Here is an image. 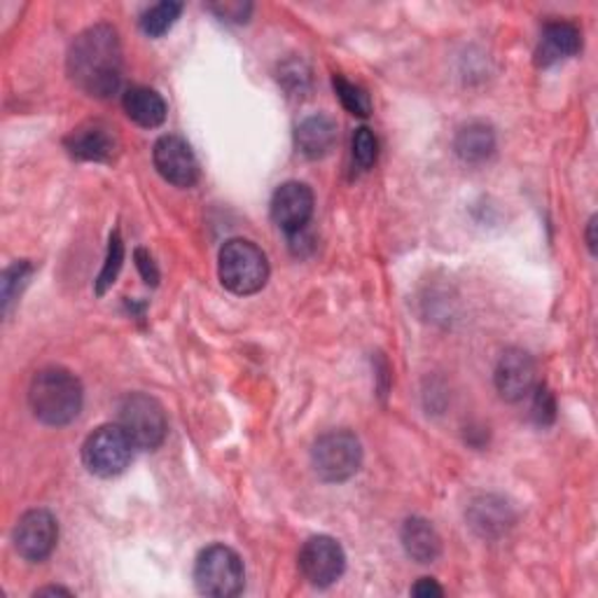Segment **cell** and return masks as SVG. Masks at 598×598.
I'll return each instance as SVG.
<instances>
[{
	"instance_id": "cell-1",
	"label": "cell",
	"mask_w": 598,
	"mask_h": 598,
	"mask_svg": "<svg viewBox=\"0 0 598 598\" xmlns=\"http://www.w3.org/2000/svg\"><path fill=\"white\" fill-rule=\"evenodd\" d=\"M68 75L93 99H108L122 82V45L110 24H97L75 37L68 49Z\"/></svg>"
},
{
	"instance_id": "cell-2",
	"label": "cell",
	"mask_w": 598,
	"mask_h": 598,
	"mask_svg": "<svg viewBox=\"0 0 598 598\" xmlns=\"http://www.w3.org/2000/svg\"><path fill=\"white\" fill-rule=\"evenodd\" d=\"M29 405L37 421L47 425H68L82 409V384L64 367H47L33 377Z\"/></svg>"
},
{
	"instance_id": "cell-3",
	"label": "cell",
	"mask_w": 598,
	"mask_h": 598,
	"mask_svg": "<svg viewBox=\"0 0 598 598\" xmlns=\"http://www.w3.org/2000/svg\"><path fill=\"white\" fill-rule=\"evenodd\" d=\"M218 274L222 286L234 295H255L267 286L269 262L248 239H232L222 246L218 259Z\"/></svg>"
},
{
	"instance_id": "cell-4",
	"label": "cell",
	"mask_w": 598,
	"mask_h": 598,
	"mask_svg": "<svg viewBox=\"0 0 598 598\" xmlns=\"http://www.w3.org/2000/svg\"><path fill=\"white\" fill-rule=\"evenodd\" d=\"M197 591L213 598H232L243 591L246 571L241 556L228 545L206 547L195 564Z\"/></svg>"
},
{
	"instance_id": "cell-5",
	"label": "cell",
	"mask_w": 598,
	"mask_h": 598,
	"mask_svg": "<svg viewBox=\"0 0 598 598\" xmlns=\"http://www.w3.org/2000/svg\"><path fill=\"white\" fill-rule=\"evenodd\" d=\"M311 463L315 475L323 481L340 484L361 470L363 446L348 430H330L313 444Z\"/></svg>"
},
{
	"instance_id": "cell-6",
	"label": "cell",
	"mask_w": 598,
	"mask_h": 598,
	"mask_svg": "<svg viewBox=\"0 0 598 598\" xmlns=\"http://www.w3.org/2000/svg\"><path fill=\"white\" fill-rule=\"evenodd\" d=\"M134 449V442L129 440L120 423L101 425L87 438L82 446V461L91 475L106 479L118 477L129 467Z\"/></svg>"
},
{
	"instance_id": "cell-7",
	"label": "cell",
	"mask_w": 598,
	"mask_h": 598,
	"mask_svg": "<svg viewBox=\"0 0 598 598\" xmlns=\"http://www.w3.org/2000/svg\"><path fill=\"white\" fill-rule=\"evenodd\" d=\"M120 425L136 449H147V452L164 442L168 430L164 407L145 392H131L122 400Z\"/></svg>"
},
{
	"instance_id": "cell-8",
	"label": "cell",
	"mask_w": 598,
	"mask_h": 598,
	"mask_svg": "<svg viewBox=\"0 0 598 598\" xmlns=\"http://www.w3.org/2000/svg\"><path fill=\"white\" fill-rule=\"evenodd\" d=\"M346 568V556L340 542L330 535L309 538L299 550V571L309 585L325 589L342 577Z\"/></svg>"
},
{
	"instance_id": "cell-9",
	"label": "cell",
	"mask_w": 598,
	"mask_h": 598,
	"mask_svg": "<svg viewBox=\"0 0 598 598\" xmlns=\"http://www.w3.org/2000/svg\"><path fill=\"white\" fill-rule=\"evenodd\" d=\"M56 540H59V527L47 510L26 512L14 529V550L31 564L45 561L54 552Z\"/></svg>"
},
{
	"instance_id": "cell-10",
	"label": "cell",
	"mask_w": 598,
	"mask_h": 598,
	"mask_svg": "<svg viewBox=\"0 0 598 598\" xmlns=\"http://www.w3.org/2000/svg\"><path fill=\"white\" fill-rule=\"evenodd\" d=\"M153 162L159 176L176 187H192L199 180V162L190 143L180 136H162L155 143Z\"/></svg>"
},
{
	"instance_id": "cell-11",
	"label": "cell",
	"mask_w": 598,
	"mask_h": 598,
	"mask_svg": "<svg viewBox=\"0 0 598 598\" xmlns=\"http://www.w3.org/2000/svg\"><path fill=\"white\" fill-rule=\"evenodd\" d=\"M313 215V192L311 187L290 180L278 187L272 197V218L280 230L288 234L302 232Z\"/></svg>"
},
{
	"instance_id": "cell-12",
	"label": "cell",
	"mask_w": 598,
	"mask_h": 598,
	"mask_svg": "<svg viewBox=\"0 0 598 598\" xmlns=\"http://www.w3.org/2000/svg\"><path fill=\"white\" fill-rule=\"evenodd\" d=\"M535 361L531 358V353L523 348H508L496 365V390L500 392L502 400L508 402H519L529 396L535 386Z\"/></svg>"
},
{
	"instance_id": "cell-13",
	"label": "cell",
	"mask_w": 598,
	"mask_h": 598,
	"mask_svg": "<svg viewBox=\"0 0 598 598\" xmlns=\"http://www.w3.org/2000/svg\"><path fill=\"white\" fill-rule=\"evenodd\" d=\"M64 145L75 159L82 162H112L120 150L115 129L101 120H91L73 129Z\"/></svg>"
},
{
	"instance_id": "cell-14",
	"label": "cell",
	"mask_w": 598,
	"mask_h": 598,
	"mask_svg": "<svg viewBox=\"0 0 598 598\" xmlns=\"http://www.w3.org/2000/svg\"><path fill=\"white\" fill-rule=\"evenodd\" d=\"M579 49H583V33L577 31V26L568 22H554L542 31V41L535 52V64L547 68L561 59L575 56Z\"/></svg>"
},
{
	"instance_id": "cell-15",
	"label": "cell",
	"mask_w": 598,
	"mask_h": 598,
	"mask_svg": "<svg viewBox=\"0 0 598 598\" xmlns=\"http://www.w3.org/2000/svg\"><path fill=\"white\" fill-rule=\"evenodd\" d=\"M297 150L309 159L328 157L336 145V122L330 115H311L299 122L295 131Z\"/></svg>"
},
{
	"instance_id": "cell-16",
	"label": "cell",
	"mask_w": 598,
	"mask_h": 598,
	"mask_svg": "<svg viewBox=\"0 0 598 598\" xmlns=\"http://www.w3.org/2000/svg\"><path fill=\"white\" fill-rule=\"evenodd\" d=\"M467 521L481 538H498L512 527L514 514L508 502L498 496H481L473 500L467 510Z\"/></svg>"
},
{
	"instance_id": "cell-17",
	"label": "cell",
	"mask_w": 598,
	"mask_h": 598,
	"mask_svg": "<svg viewBox=\"0 0 598 598\" xmlns=\"http://www.w3.org/2000/svg\"><path fill=\"white\" fill-rule=\"evenodd\" d=\"M402 547L409 558H414L417 564H433L438 561L442 552V540L438 531L433 529V523L421 519V517H411L402 523Z\"/></svg>"
},
{
	"instance_id": "cell-18",
	"label": "cell",
	"mask_w": 598,
	"mask_h": 598,
	"mask_svg": "<svg viewBox=\"0 0 598 598\" xmlns=\"http://www.w3.org/2000/svg\"><path fill=\"white\" fill-rule=\"evenodd\" d=\"M122 103L129 120H134L139 126L155 129L166 120V101L159 91L150 87H131L124 93Z\"/></svg>"
},
{
	"instance_id": "cell-19",
	"label": "cell",
	"mask_w": 598,
	"mask_h": 598,
	"mask_svg": "<svg viewBox=\"0 0 598 598\" xmlns=\"http://www.w3.org/2000/svg\"><path fill=\"white\" fill-rule=\"evenodd\" d=\"M456 155L467 164H479L486 162L496 150V134L489 124L484 122H470L461 126L454 141Z\"/></svg>"
},
{
	"instance_id": "cell-20",
	"label": "cell",
	"mask_w": 598,
	"mask_h": 598,
	"mask_svg": "<svg viewBox=\"0 0 598 598\" xmlns=\"http://www.w3.org/2000/svg\"><path fill=\"white\" fill-rule=\"evenodd\" d=\"M182 12V3H174V0H164L141 14V29L150 37H162L168 29H171Z\"/></svg>"
},
{
	"instance_id": "cell-21",
	"label": "cell",
	"mask_w": 598,
	"mask_h": 598,
	"mask_svg": "<svg viewBox=\"0 0 598 598\" xmlns=\"http://www.w3.org/2000/svg\"><path fill=\"white\" fill-rule=\"evenodd\" d=\"M332 85H334L336 97H340L342 106L351 112V115H358V118L369 115L372 103H369V97H367V91L363 87L348 82L346 78H342V75H334Z\"/></svg>"
},
{
	"instance_id": "cell-22",
	"label": "cell",
	"mask_w": 598,
	"mask_h": 598,
	"mask_svg": "<svg viewBox=\"0 0 598 598\" xmlns=\"http://www.w3.org/2000/svg\"><path fill=\"white\" fill-rule=\"evenodd\" d=\"M122 262H124V243H122V236L120 232L115 230L110 234V241H108V255H106V265L97 278V295H106V290L115 284V278L122 269Z\"/></svg>"
},
{
	"instance_id": "cell-23",
	"label": "cell",
	"mask_w": 598,
	"mask_h": 598,
	"mask_svg": "<svg viewBox=\"0 0 598 598\" xmlns=\"http://www.w3.org/2000/svg\"><path fill=\"white\" fill-rule=\"evenodd\" d=\"M351 145H353V162L358 164L363 171L372 168L374 162H377V155H379V143H377V136L372 134V129H367V126L355 129Z\"/></svg>"
},
{
	"instance_id": "cell-24",
	"label": "cell",
	"mask_w": 598,
	"mask_h": 598,
	"mask_svg": "<svg viewBox=\"0 0 598 598\" xmlns=\"http://www.w3.org/2000/svg\"><path fill=\"white\" fill-rule=\"evenodd\" d=\"M554 419H556V402H554L552 390L547 386H540L533 400V421L545 428L554 423Z\"/></svg>"
},
{
	"instance_id": "cell-25",
	"label": "cell",
	"mask_w": 598,
	"mask_h": 598,
	"mask_svg": "<svg viewBox=\"0 0 598 598\" xmlns=\"http://www.w3.org/2000/svg\"><path fill=\"white\" fill-rule=\"evenodd\" d=\"M29 274H31L29 262H16V265H12L3 274V307H5V311L10 309V302L16 295V286H22L24 280L29 278Z\"/></svg>"
},
{
	"instance_id": "cell-26",
	"label": "cell",
	"mask_w": 598,
	"mask_h": 598,
	"mask_svg": "<svg viewBox=\"0 0 598 598\" xmlns=\"http://www.w3.org/2000/svg\"><path fill=\"white\" fill-rule=\"evenodd\" d=\"M211 10L224 19V22H246V16L251 12L248 3H232V0H224V3H213Z\"/></svg>"
},
{
	"instance_id": "cell-27",
	"label": "cell",
	"mask_w": 598,
	"mask_h": 598,
	"mask_svg": "<svg viewBox=\"0 0 598 598\" xmlns=\"http://www.w3.org/2000/svg\"><path fill=\"white\" fill-rule=\"evenodd\" d=\"M136 267H139L141 276L145 278V284H147V286H157L159 272H157V265H155L153 255H150V253L143 251V248H139V251H136Z\"/></svg>"
},
{
	"instance_id": "cell-28",
	"label": "cell",
	"mask_w": 598,
	"mask_h": 598,
	"mask_svg": "<svg viewBox=\"0 0 598 598\" xmlns=\"http://www.w3.org/2000/svg\"><path fill=\"white\" fill-rule=\"evenodd\" d=\"M411 594L419 596V598H430V596H442L444 591L433 577H423L414 587H411Z\"/></svg>"
},
{
	"instance_id": "cell-29",
	"label": "cell",
	"mask_w": 598,
	"mask_h": 598,
	"mask_svg": "<svg viewBox=\"0 0 598 598\" xmlns=\"http://www.w3.org/2000/svg\"><path fill=\"white\" fill-rule=\"evenodd\" d=\"M587 246L591 253H596V218H591L587 224Z\"/></svg>"
},
{
	"instance_id": "cell-30",
	"label": "cell",
	"mask_w": 598,
	"mask_h": 598,
	"mask_svg": "<svg viewBox=\"0 0 598 598\" xmlns=\"http://www.w3.org/2000/svg\"><path fill=\"white\" fill-rule=\"evenodd\" d=\"M45 594H68L70 596V591L64 589V587H45V589H37L35 591V596H45Z\"/></svg>"
}]
</instances>
